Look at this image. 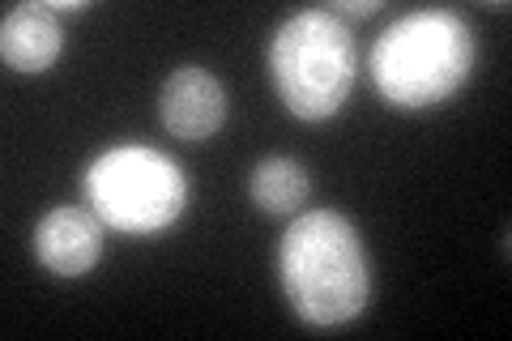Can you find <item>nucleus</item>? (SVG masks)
I'll return each mask as SVG.
<instances>
[{"label": "nucleus", "instance_id": "1", "mask_svg": "<svg viewBox=\"0 0 512 341\" xmlns=\"http://www.w3.org/2000/svg\"><path fill=\"white\" fill-rule=\"evenodd\" d=\"M278 278L291 312L316 329H338L367 312L372 265L355 222L338 209L299 214L278 243Z\"/></svg>", "mask_w": 512, "mask_h": 341}, {"label": "nucleus", "instance_id": "2", "mask_svg": "<svg viewBox=\"0 0 512 341\" xmlns=\"http://www.w3.org/2000/svg\"><path fill=\"white\" fill-rule=\"evenodd\" d=\"M474 30L453 9H419L393 22L372 47V81L397 111H427L466 86Z\"/></svg>", "mask_w": 512, "mask_h": 341}, {"label": "nucleus", "instance_id": "3", "mask_svg": "<svg viewBox=\"0 0 512 341\" xmlns=\"http://www.w3.org/2000/svg\"><path fill=\"white\" fill-rule=\"evenodd\" d=\"M269 77L295 120L320 124L338 116L359 77V47L350 26L329 9H303L286 18L269 43Z\"/></svg>", "mask_w": 512, "mask_h": 341}, {"label": "nucleus", "instance_id": "4", "mask_svg": "<svg viewBox=\"0 0 512 341\" xmlns=\"http://www.w3.org/2000/svg\"><path fill=\"white\" fill-rule=\"evenodd\" d=\"M86 205L124 235H158L188 209V175L150 145H116L82 175Z\"/></svg>", "mask_w": 512, "mask_h": 341}, {"label": "nucleus", "instance_id": "5", "mask_svg": "<svg viewBox=\"0 0 512 341\" xmlns=\"http://www.w3.org/2000/svg\"><path fill=\"white\" fill-rule=\"evenodd\" d=\"M227 86L201 64H180L158 90V116L163 128L180 141H210L227 124Z\"/></svg>", "mask_w": 512, "mask_h": 341}, {"label": "nucleus", "instance_id": "6", "mask_svg": "<svg viewBox=\"0 0 512 341\" xmlns=\"http://www.w3.org/2000/svg\"><path fill=\"white\" fill-rule=\"evenodd\" d=\"M35 256L56 278H86L103 256V218L77 205L43 214L35 226Z\"/></svg>", "mask_w": 512, "mask_h": 341}, {"label": "nucleus", "instance_id": "7", "mask_svg": "<svg viewBox=\"0 0 512 341\" xmlns=\"http://www.w3.org/2000/svg\"><path fill=\"white\" fill-rule=\"evenodd\" d=\"M64 52L60 13L43 0H30L5 13L0 22V56L13 73H47Z\"/></svg>", "mask_w": 512, "mask_h": 341}, {"label": "nucleus", "instance_id": "8", "mask_svg": "<svg viewBox=\"0 0 512 341\" xmlns=\"http://www.w3.org/2000/svg\"><path fill=\"white\" fill-rule=\"evenodd\" d=\"M248 192L265 214H299V205L312 192V180L303 171V162L295 158H265V162H256Z\"/></svg>", "mask_w": 512, "mask_h": 341}, {"label": "nucleus", "instance_id": "9", "mask_svg": "<svg viewBox=\"0 0 512 341\" xmlns=\"http://www.w3.org/2000/svg\"><path fill=\"white\" fill-rule=\"evenodd\" d=\"M329 13H338V18H367V13H380V0H350V5H333Z\"/></svg>", "mask_w": 512, "mask_h": 341}]
</instances>
